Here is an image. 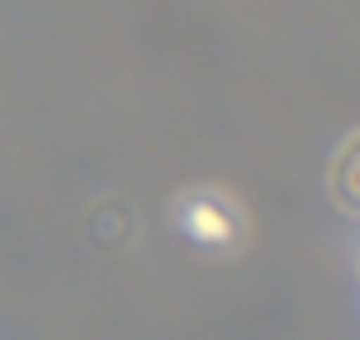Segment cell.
<instances>
[{"label": "cell", "mask_w": 360, "mask_h": 340, "mask_svg": "<svg viewBox=\"0 0 360 340\" xmlns=\"http://www.w3.org/2000/svg\"><path fill=\"white\" fill-rule=\"evenodd\" d=\"M178 217H183V232L193 242H202V247H227L242 232V217H237V207L222 192H193V197H183Z\"/></svg>", "instance_id": "obj_1"}, {"label": "cell", "mask_w": 360, "mask_h": 340, "mask_svg": "<svg viewBox=\"0 0 360 340\" xmlns=\"http://www.w3.org/2000/svg\"><path fill=\"white\" fill-rule=\"evenodd\" d=\"M330 192H335V202H340L345 212L360 217V133H350V138L340 143V153H335V163H330Z\"/></svg>", "instance_id": "obj_2"}]
</instances>
